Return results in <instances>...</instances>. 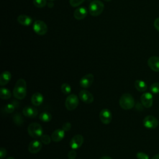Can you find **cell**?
Instances as JSON below:
<instances>
[{
	"mask_svg": "<svg viewBox=\"0 0 159 159\" xmlns=\"http://www.w3.org/2000/svg\"><path fill=\"white\" fill-rule=\"evenodd\" d=\"M13 96L15 98L22 100L24 99L27 94V84L25 80L19 79L13 89Z\"/></svg>",
	"mask_w": 159,
	"mask_h": 159,
	"instance_id": "cell-1",
	"label": "cell"
},
{
	"mask_svg": "<svg viewBox=\"0 0 159 159\" xmlns=\"http://www.w3.org/2000/svg\"><path fill=\"white\" fill-rule=\"evenodd\" d=\"M119 103L121 108L125 110H129L134 107L135 100L130 93H126L121 96Z\"/></svg>",
	"mask_w": 159,
	"mask_h": 159,
	"instance_id": "cell-2",
	"label": "cell"
},
{
	"mask_svg": "<svg viewBox=\"0 0 159 159\" xmlns=\"http://www.w3.org/2000/svg\"><path fill=\"white\" fill-rule=\"evenodd\" d=\"M104 9L103 2L99 0H94L89 3L88 10L89 14L92 16H98L102 12Z\"/></svg>",
	"mask_w": 159,
	"mask_h": 159,
	"instance_id": "cell-3",
	"label": "cell"
},
{
	"mask_svg": "<svg viewBox=\"0 0 159 159\" xmlns=\"http://www.w3.org/2000/svg\"><path fill=\"white\" fill-rule=\"evenodd\" d=\"M29 135L34 139L40 138L43 135V129L41 125L37 122H32L30 124L27 128Z\"/></svg>",
	"mask_w": 159,
	"mask_h": 159,
	"instance_id": "cell-4",
	"label": "cell"
},
{
	"mask_svg": "<svg viewBox=\"0 0 159 159\" xmlns=\"http://www.w3.org/2000/svg\"><path fill=\"white\" fill-rule=\"evenodd\" d=\"M79 104V98L74 94H70L65 100V105L68 111L75 109Z\"/></svg>",
	"mask_w": 159,
	"mask_h": 159,
	"instance_id": "cell-5",
	"label": "cell"
},
{
	"mask_svg": "<svg viewBox=\"0 0 159 159\" xmlns=\"http://www.w3.org/2000/svg\"><path fill=\"white\" fill-rule=\"evenodd\" d=\"M34 31L39 35H44L48 31V27L45 22L41 20H37L33 24Z\"/></svg>",
	"mask_w": 159,
	"mask_h": 159,
	"instance_id": "cell-6",
	"label": "cell"
},
{
	"mask_svg": "<svg viewBox=\"0 0 159 159\" xmlns=\"http://www.w3.org/2000/svg\"><path fill=\"white\" fill-rule=\"evenodd\" d=\"M143 125L145 127L150 129H155L158 125V119L153 116H147L143 120Z\"/></svg>",
	"mask_w": 159,
	"mask_h": 159,
	"instance_id": "cell-7",
	"label": "cell"
},
{
	"mask_svg": "<svg viewBox=\"0 0 159 159\" xmlns=\"http://www.w3.org/2000/svg\"><path fill=\"white\" fill-rule=\"evenodd\" d=\"M84 142V137L80 134L74 135L70 141L69 145L71 149L76 150L81 147Z\"/></svg>",
	"mask_w": 159,
	"mask_h": 159,
	"instance_id": "cell-8",
	"label": "cell"
},
{
	"mask_svg": "<svg viewBox=\"0 0 159 159\" xmlns=\"http://www.w3.org/2000/svg\"><path fill=\"white\" fill-rule=\"evenodd\" d=\"M140 101L143 106L146 108H150L153 105V95L152 93L147 92L143 93L140 96Z\"/></svg>",
	"mask_w": 159,
	"mask_h": 159,
	"instance_id": "cell-9",
	"label": "cell"
},
{
	"mask_svg": "<svg viewBox=\"0 0 159 159\" xmlns=\"http://www.w3.org/2000/svg\"><path fill=\"white\" fill-rule=\"evenodd\" d=\"M94 78L93 74L89 73L83 76L80 80V85L83 88H89L94 81Z\"/></svg>",
	"mask_w": 159,
	"mask_h": 159,
	"instance_id": "cell-10",
	"label": "cell"
},
{
	"mask_svg": "<svg viewBox=\"0 0 159 159\" xmlns=\"http://www.w3.org/2000/svg\"><path fill=\"white\" fill-rule=\"evenodd\" d=\"M112 116L108 109H103L99 112V119L102 124H109L112 120Z\"/></svg>",
	"mask_w": 159,
	"mask_h": 159,
	"instance_id": "cell-11",
	"label": "cell"
},
{
	"mask_svg": "<svg viewBox=\"0 0 159 159\" xmlns=\"http://www.w3.org/2000/svg\"><path fill=\"white\" fill-rule=\"evenodd\" d=\"M79 98L84 103L90 104L94 101V96L89 91L83 89L79 93Z\"/></svg>",
	"mask_w": 159,
	"mask_h": 159,
	"instance_id": "cell-12",
	"label": "cell"
},
{
	"mask_svg": "<svg viewBox=\"0 0 159 159\" xmlns=\"http://www.w3.org/2000/svg\"><path fill=\"white\" fill-rule=\"evenodd\" d=\"M42 142H40L38 140H34L29 143L28 146V150L30 153L35 154L39 152L42 149Z\"/></svg>",
	"mask_w": 159,
	"mask_h": 159,
	"instance_id": "cell-13",
	"label": "cell"
},
{
	"mask_svg": "<svg viewBox=\"0 0 159 159\" xmlns=\"http://www.w3.org/2000/svg\"><path fill=\"white\" fill-rule=\"evenodd\" d=\"M147 63L152 70L155 72H159V57H150L148 59Z\"/></svg>",
	"mask_w": 159,
	"mask_h": 159,
	"instance_id": "cell-14",
	"label": "cell"
},
{
	"mask_svg": "<svg viewBox=\"0 0 159 159\" xmlns=\"http://www.w3.org/2000/svg\"><path fill=\"white\" fill-rule=\"evenodd\" d=\"M22 113L27 117L35 118L38 115V110L34 107L27 106L23 108Z\"/></svg>",
	"mask_w": 159,
	"mask_h": 159,
	"instance_id": "cell-15",
	"label": "cell"
},
{
	"mask_svg": "<svg viewBox=\"0 0 159 159\" xmlns=\"http://www.w3.org/2000/svg\"><path fill=\"white\" fill-rule=\"evenodd\" d=\"M88 14V10L86 7H80L76 9L73 12V16L76 20H83Z\"/></svg>",
	"mask_w": 159,
	"mask_h": 159,
	"instance_id": "cell-16",
	"label": "cell"
},
{
	"mask_svg": "<svg viewBox=\"0 0 159 159\" xmlns=\"http://www.w3.org/2000/svg\"><path fill=\"white\" fill-rule=\"evenodd\" d=\"M65 131H64L62 129H57L55 130L51 135L52 140L55 142H60L65 137Z\"/></svg>",
	"mask_w": 159,
	"mask_h": 159,
	"instance_id": "cell-17",
	"label": "cell"
},
{
	"mask_svg": "<svg viewBox=\"0 0 159 159\" xmlns=\"http://www.w3.org/2000/svg\"><path fill=\"white\" fill-rule=\"evenodd\" d=\"M43 100L44 98L43 95L39 92L34 93L31 97V102L35 106H39L42 104Z\"/></svg>",
	"mask_w": 159,
	"mask_h": 159,
	"instance_id": "cell-18",
	"label": "cell"
},
{
	"mask_svg": "<svg viewBox=\"0 0 159 159\" xmlns=\"http://www.w3.org/2000/svg\"><path fill=\"white\" fill-rule=\"evenodd\" d=\"M17 20L20 25L24 26H29L32 22V19L30 16L24 14L19 15L17 18Z\"/></svg>",
	"mask_w": 159,
	"mask_h": 159,
	"instance_id": "cell-19",
	"label": "cell"
},
{
	"mask_svg": "<svg viewBox=\"0 0 159 159\" xmlns=\"http://www.w3.org/2000/svg\"><path fill=\"white\" fill-rule=\"evenodd\" d=\"M11 79V73L8 71H3L0 76V85L3 86L7 84Z\"/></svg>",
	"mask_w": 159,
	"mask_h": 159,
	"instance_id": "cell-20",
	"label": "cell"
},
{
	"mask_svg": "<svg viewBox=\"0 0 159 159\" xmlns=\"http://www.w3.org/2000/svg\"><path fill=\"white\" fill-rule=\"evenodd\" d=\"M134 86L135 89L139 92H144L147 89V84L144 81L140 80H137L134 82Z\"/></svg>",
	"mask_w": 159,
	"mask_h": 159,
	"instance_id": "cell-21",
	"label": "cell"
},
{
	"mask_svg": "<svg viewBox=\"0 0 159 159\" xmlns=\"http://www.w3.org/2000/svg\"><path fill=\"white\" fill-rule=\"evenodd\" d=\"M0 96L2 99H8L11 97V91L6 88L2 87L0 89Z\"/></svg>",
	"mask_w": 159,
	"mask_h": 159,
	"instance_id": "cell-22",
	"label": "cell"
},
{
	"mask_svg": "<svg viewBox=\"0 0 159 159\" xmlns=\"http://www.w3.org/2000/svg\"><path fill=\"white\" fill-rule=\"evenodd\" d=\"M17 106V101H12L11 103H8L4 106V111L6 113H12Z\"/></svg>",
	"mask_w": 159,
	"mask_h": 159,
	"instance_id": "cell-23",
	"label": "cell"
},
{
	"mask_svg": "<svg viewBox=\"0 0 159 159\" xmlns=\"http://www.w3.org/2000/svg\"><path fill=\"white\" fill-rule=\"evenodd\" d=\"M39 119L43 122H48L52 120V115L48 112H42L39 115Z\"/></svg>",
	"mask_w": 159,
	"mask_h": 159,
	"instance_id": "cell-24",
	"label": "cell"
},
{
	"mask_svg": "<svg viewBox=\"0 0 159 159\" xmlns=\"http://www.w3.org/2000/svg\"><path fill=\"white\" fill-rule=\"evenodd\" d=\"M13 122L14 124H16L17 125L20 126L24 122V119L21 116V114L19 112H16L14 116H13Z\"/></svg>",
	"mask_w": 159,
	"mask_h": 159,
	"instance_id": "cell-25",
	"label": "cell"
},
{
	"mask_svg": "<svg viewBox=\"0 0 159 159\" xmlns=\"http://www.w3.org/2000/svg\"><path fill=\"white\" fill-rule=\"evenodd\" d=\"M61 91L65 94H70L71 91V86L69 84L66 83H63L61 86Z\"/></svg>",
	"mask_w": 159,
	"mask_h": 159,
	"instance_id": "cell-26",
	"label": "cell"
},
{
	"mask_svg": "<svg viewBox=\"0 0 159 159\" xmlns=\"http://www.w3.org/2000/svg\"><path fill=\"white\" fill-rule=\"evenodd\" d=\"M47 0H33L34 5L38 8H42L47 5Z\"/></svg>",
	"mask_w": 159,
	"mask_h": 159,
	"instance_id": "cell-27",
	"label": "cell"
},
{
	"mask_svg": "<svg viewBox=\"0 0 159 159\" xmlns=\"http://www.w3.org/2000/svg\"><path fill=\"white\" fill-rule=\"evenodd\" d=\"M150 90L152 92V93H153V94L159 93V83L155 82L152 84L150 87Z\"/></svg>",
	"mask_w": 159,
	"mask_h": 159,
	"instance_id": "cell-28",
	"label": "cell"
},
{
	"mask_svg": "<svg viewBox=\"0 0 159 159\" xmlns=\"http://www.w3.org/2000/svg\"><path fill=\"white\" fill-rule=\"evenodd\" d=\"M52 138L47 134L42 135L40 137V141L45 145H48L51 142Z\"/></svg>",
	"mask_w": 159,
	"mask_h": 159,
	"instance_id": "cell-29",
	"label": "cell"
},
{
	"mask_svg": "<svg viewBox=\"0 0 159 159\" xmlns=\"http://www.w3.org/2000/svg\"><path fill=\"white\" fill-rule=\"evenodd\" d=\"M84 0H69V2L71 6L73 7H76L80 6L84 2Z\"/></svg>",
	"mask_w": 159,
	"mask_h": 159,
	"instance_id": "cell-30",
	"label": "cell"
},
{
	"mask_svg": "<svg viewBox=\"0 0 159 159\" xmlns=\"http://www.w3.org/2000/svg\"><path fill=\"white\" fill-rule=\"evenodd\" d=\"M136 157L137 159H149V156L142 152H139L136 154Z\"/></svg>",
	"mask_w": 159,
	"mask_h": 159,
	"instance_id": "cell-31",
	"label": "cell"
},
{
	"mask_svg": "<svg viewBox=\"0 0 159 159\" xmlns=\"http://www.w3.org/2000/svg\"><path fill=\"white\" fill-rule=\"evenodd\" d=\"M71 124L70 122H65L63 125H62V129L65 131V132H68L69 131L70 129H71Z\"/></svg>",
	"mask_w": 159,
	"mask_h": 159,
	"instance_id": "cell-32",
	"label": "cell"
},
{
	"mask_svg": "<svg viewBox=\"0 0 159 159\" xmlns=\"http://www.w3.org/2000/svg\"><path fill=\"white\" fill-rule=\"evenodd\" d=\"M76 157V152L75 150L72 149L69 151L68 153V159H75Z\"/></svg>",
	"mask_w": 159,
	"mask_h": 159,
	"instance_id": "cell-33",
	"label": "cell"
},
{
	"mask_svg": "<svg viewBox=\"0 0 159 159\" xmlns=\"http://www.w3.org/2000/svg\"><path fill=\"white\" fill-rule=\"evenodd\" d=\"M6 155H7L6 150L4 148L1 147L0 148V158L1 159H3L4 158H5Z\"/></svg>",
	"mask_w": 159,
	"mask_h": 159,
	"instance_id": "cell-34",
	"label": "cell"
},
{
	"mask_svg": "<svg viewBox=\"0 0 159 159\" xmlns=\"http://www.w3.org/2000/svg\"><path fill=\"white\" fill-rule=\"evenodd\" d=\"M154 27L159 32V17L155 19L154 21Z\"/></svg>",
	"mask_w": 159,
	"mask_h": 159,
	"instance_id": "cell-35",
	"label": "cell"
},
{
	"mask_svg": "<svg viewBox=\"0 0 159 159\" xmlns=\"http://www.w3.org/2000/svg\"><path fill=\"white\" fill-rule=\"evenodd\" d=\"M151 159H159V153L155 155Z\"/></svg>",
	"mask_w": 159,
	"mask_h": 159,
	"instance_id": "cell-36",
	"label": "cell"
},
{
	"mask_svg": "<svg viewBox=\"0 0 159 159\" xmlns=\"http://www.w3.org/2000/svg\"><path fill=\"white\" fill-rule=\"evenodd\" d=\"M100 159H112V158L109 156H103V157H101Z\"/></svg>",
	"mask_w": 159,
	"mask_h": 159,
	"instance_id": "cell-37",
	"label": "cell"
},
{
	"mask_svg": "<svg viewBox=\"0 0 159 159\" xmlns=\"http://www.w3.org/2000/svg\"><path fill=\"white\" fill-rule=\"evenodd\" d=\"M53 6V3L52 2H50L48 4V7H52Z\"/></svg>",
	"mask_w": 159,
	"mask_h": 159,
	"instance_id": "cell-38",
	"label": "cell"
},
{
	"mask_svg": "<svg viewBox=\"0 0 159 159\" xmlns=\"http://www.w3.org/2000/svg\"><path fill=\"white\" fill-rule=\"evenodd\" d=\"M6 159H15V158H13L12 157H7Z\"/></svg>",
	"mask_w": 159,
	"mask_h": 159,
	"instance_id": "cell-39",
	"label": "cell"
},
{
	"mask_svg": "<svg viewBox=\"0 0 159 159\" xmlns=\"http://www.w3.org/2000/svg\"><path fill=\"white\" fill-rule=\"evenodd\" d=\"M104 1H107V2H108V1H111V0H104Z\"/></svg>",
	"mask_w": 159,
	"mask_h": 159,
	"instance_id": "cell-40",
	"label": "cell"
},
{
	"mask_svg": "<svg viewBox=\"0 0 159 159\" xmlns=\"http://www.w3.org/2000/svg\"><path fill=\"white\" fill-rule=\"evenodd\" d=\"M49 1H55V0H49Z\"/></svg>",
	"mask_w": 159,
	"mask_h": 159,
	"instance_id": "cell-41",
	"label": "cell"
}]
</instances>
